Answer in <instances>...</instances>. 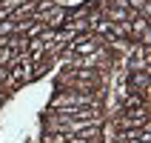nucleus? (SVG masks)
I'll list each match as a JSON object with an SVG mask.
<instances>
[{"mask_svg": "<svg viewBox=\"0 0 151 143\" xmlns=\"http://www.w3.org/2000/svg\"><path fill=\"white\" fill-rule=\"evenodd\" d=\"M86 106H100V97L94 92H74V89H57L51 97L49 109L51 112H68V109H86Z\"/></svg>", "mask_w": 151, "mask_h": 143, "instance_id": "obj_1", "label": "nucleus"}, {"mask_svg": "<svg viewBox=\"0 0 151 143\" xmlns=\"http://www.w3.org/2000/svg\"><path fill=\"white\" fill-rule=\"evenodd\" d=\"M148 123V106H134V109H120L117 129H140Z\"/></svg>", "mask_w": 151, "mask_h": 143, "instance_id": "obj_2", "label": "nucleus"}, {"mask_svg": "<svg viewBox=\"0 0 151 143\" xmlns=\"http://www.w3.org/2000/svg\"><path fill=\"white\" fill-rule=\"evenodd\" d=\"M128 92H143L148 94V72H131V80H128Z\"/></svg>", "mask_w": 151, "mask_h": 143, "instance_id": "obj_3", "label": "nucleus"}, {"mask_svg": "<svg viewBox=\"0 0 151 143\" xmlns=\"http://www.w3.org/2000/svg\"><path fill=\"white\" fill-rule=\"evenodd\" d=\"M14 57H17V52L12 46H0V66H9Z\"/></svg>", "mask_w": 151, "mask_h": 143, "instance_id": "obj_4", "label": "nucleus"}, {"mask_svg": "<svg viewBox=\"0 0 151 143\" xmlns=\"http://www.w3.org/2000/svg\"><path fill=\"white\" fill-rule=\"evenodd\" d=\"M9 80V66H0V86Z\"/></svg>", "mask_w": 151, "mask_h": 143, "instance_id": "obj_5", "label": "nucleus"}]
</instances>
